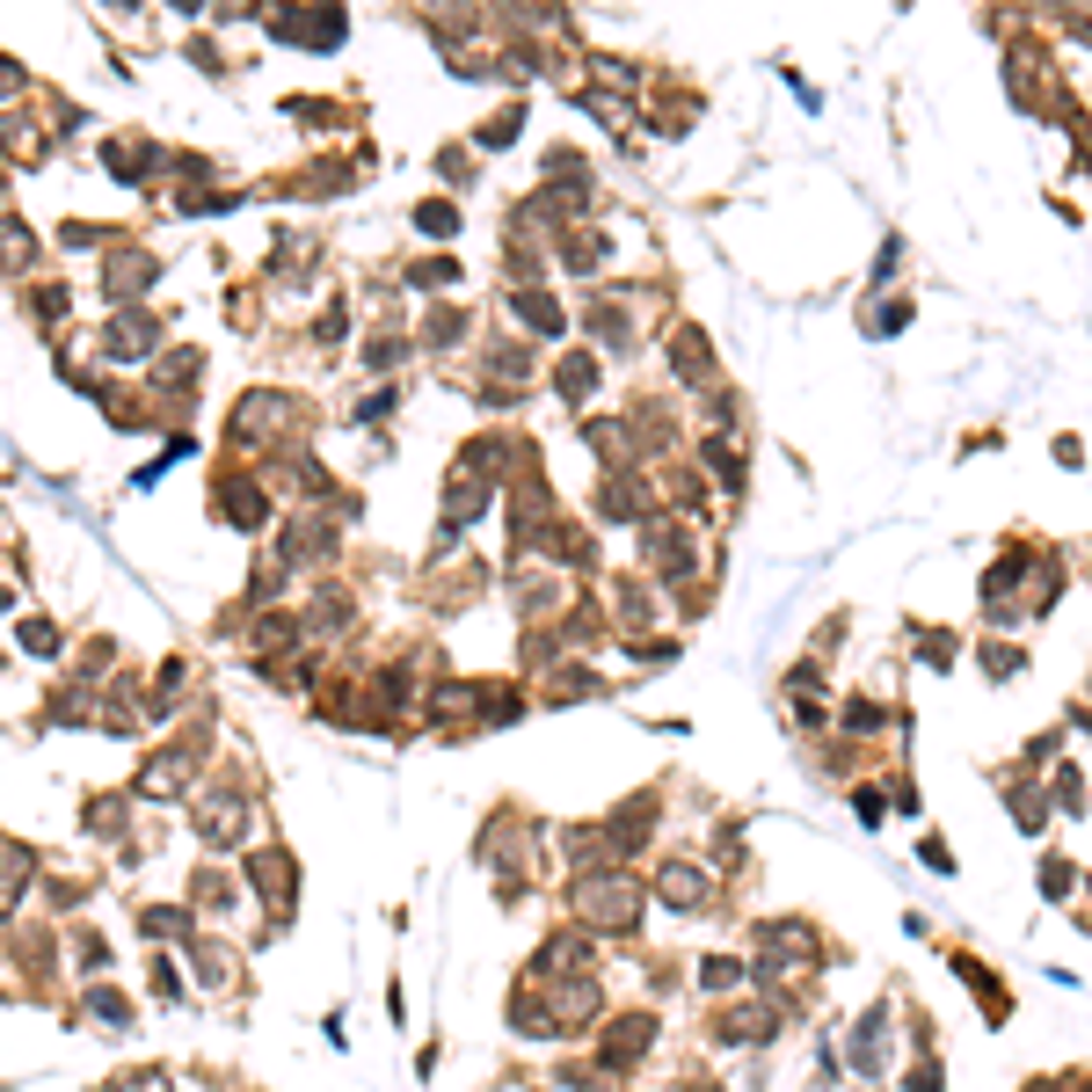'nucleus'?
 <instances>
[{
  "mask_svg": "<svg viewBox=\"0 0 1092 1092\" xmlns=\"http://www.w3.org/2000/svg\"><path fill=\"white\" fill-rule=\"evenodd\" d=\"M663 896L670 903H706V874L700 867H670L663 874Z\"/></svg>",
  "mask_w": 1092,
  "mask_h": 1092,
  "instance_id": "f257e3e1",
  "label": "nucleus"
}]
</instances>
